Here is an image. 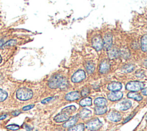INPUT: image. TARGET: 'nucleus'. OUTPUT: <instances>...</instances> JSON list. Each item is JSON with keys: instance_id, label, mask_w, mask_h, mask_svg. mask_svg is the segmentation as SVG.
<instances>
[{"instance_id": "nucleus-10", "label": "nucleus", "mask_w": 147, "mask_h": 131, "mask_svg": "<svg viewBox=\"0 0 147 131\" xmlns=\"http://www.w3.org/2000/svg\"><path fill=\"white\" fill-rule=\"evenodd\" d=\"M118 108L121 110L125 111L129 109L132 107V102L129 100H125L118 105Z\"/></svg>"}, {"instance_id": "nucleus-38", "label": "nucleus", "mask_w": 147, "mask_h": 131, "mask_svg": "<svg viewBox=\"0 0 147 131\" xmlns=\"http://www.w3.org/2000/svg\"><path fill=\"white\" fill-rule=\"evenodd\" d=\"M142 93H143V94H144V95H146V88H145V89H144L142 90Z\"/></svg>"}, {"instance_id": "nucleus-33", "label": "nucleus", "mask_w": 147, "mask_h": 131, "mask_svg": "<svg viewBox=\"0 0 147 131\" xmlns=\"http://www.w3.org/2000/svg\"><path fill=\"white\" fill-rule=\"evenodd\" d=\"M136 76L139 78H142L144 76V72L143 71L137 72H136Z\"/></svg>"}, {"instance_id": "nucleus-40", "label": "nucleus", "mask_w": 147, "mask_h": 131, "mask_svg": "<svg viewBox=\"0 0 147 131\" xmlns=\"http://www.w3.org/2000/svg\"><path fill=\"white\" fill-rule=\"evenodd\" d=\"M2 60V57L1 56V55H0V63H1Z\"/></svg>"}, {"instance_id": "nucleus-20", "label": "nucleus", "mask_w": 147, "mask_h": 131, "mask_svg": "<svg viewBox=\"0 0 147 131\" xmlns=\"http://www.w3.org/2000/svg\"><path fill=\"white\" fill-rule=\"evenodd\" d=\"M94 104L98 107H102L105 106L107 104V101L104 98H96L94 101Z\"/></svg>"}, {"instance_id": "nucleus-24", "label": "nucleus", "mask_w": 147, "mask_h": 131, "mask_svg": "<svg viewBox=\"0 0 147 131\" xmlns=\"http://www.w3.org/2000/svg\"><path fill=\"white\" fill-rule=\"evenodd\" d=\"M134 69V66L133 64H126L123 67L122 71L124 72L129 73L132 72Z\"/></svg>"}, {"instance_id": "nucleus-5", "label": "nucleus", "mask_w": 147, "mask_h": 131, "mask_svg": "<svg viewBox=\"0 0 147 131\" xmlns=\"http://www.w3.org/2000/svg\"><path fill=\"white\" fill-rule=\"evenodd\" d=\"M92 46L97 51H100L103 47V40L100 36H96L92 40Z\"/></svg>"}, {"instance_id": "nucleus-12", "label": "nucleus", "mask_w": 147, "mask_h": 131, "mask_svg": "<svg viewBox=\"0 0 147 131\" xmlns=\"http://www.w3.org/2000/svg\"><path fill=\"white\" fill-rule=\"evenodd\" d=\"M81 94H79L78 92H72L67 94L65 96V99L67 101H72L76 100L80 98Z\"/></svg>"}, {"instance_id": "nucleus-16", "label": "nucleus", "mask_w": 147, "mask_h": 131, "mask_svg": "<svg viewBox=\"0 0 147 131\" xmlns=\"http://www.w3.org/2000/svg\"><path fill=\"white\" fill-rule=\"evenodd\" d=\"M91 116V112L88 109H83L79 112V117H80L82 119H85L90 117Z\"/></svg>"}, {"instance_id": "nucleus-32", "label": "nucleus", "mask_w": 147, "mask_h": 131, "mask_svg": "<svg viewBox=\"0 0 147 131\" xmlns=\"http://www.w3.org/2000/svg\"><path fill=\"white\" fill-rule=\"evenodd\" d=\"M54 98H55V97H49V98H46V99H44L43 101H41V102L42 103V104H47V103H48L49 102H50L51 101L53 100Z\"/></svg>"}, {"instance_id": "nucleus-6", "label": "nucleus", "mask_w": 147, "mask_h": 131, "mask_svg": "<svg viewBox=\"0 0 147 131\" xmlns=\"http://www.w3.org/2000/svg\"><path fill=\"white\" fill-rule=\"evenodd\" d=\"M86 78V74L83 70H78L75 72L71 78V80L74 83H78L84 80Z\"/></svg>"}, {"instance_id": "nucleus-7", "label": "nucleus", "mask_w": 147, "mask_h": 131, "mask_svg": "<svg viewBox=\"0 0 147 131\" xmlns=\"http://www.w3.org/2000/svg\"><path fill=\"white\" fill-rule=\"evenodd\" d=\"M123 97V93L121 92H113L110 93L108 95V98L109 100L111 101H118L121 100Z\"/></svg>"}, {"instance_id": "nucleus-36", "label": "nucleus", "mask_w": 147, "mask_h": 131, "mask_svg": "<svg viewBox=\"0 0 147 131\" xmlns=\"http://www.w3.org/2000/svg\"><path fill=\"white\" fill-rule=\"evenodd\" d=\"M25 128L26 130H28V131H31V130H32V129H33V128H32V127H29V126L27 125H25Z\"/></svg>"}, {"instance_id": "nucleus-30", "label": "nucleus", "mask_w": 147, "mask_h": 131, "mask_svg": "<svg viewBox=\"0 0 147 131\" xmlns=\"http://www.w3.org/2000/svg\"><path fill=\"white\" fill-rule=\"evenodd\" d=\"M90 93V90L89 88L86 87L84 88V89L82 90L81 92V95L83 97H86L87 95H88Z\"/></svg>"}, {"instance_id": "nucleus-29", "label": "nucleus", "mask_w": 147, "mask_h": 131, "mask_svg": "<svg viewBox=\"0 0 147 131\" xmlns=\"http://www.w3.org/2000/svg\"><path fill=\"white\" fill-rule=\"evenodd\" d=\"M6 128L7 129L12 130H17L19 129L20 127L18 125L16 124H11L6 126Z\"/></svg>"}, {"instance_id": "nucleus-18", "label": "nucleus", "mask_w": 147, "mask_h": 131, "mask_svg": "<svg viewBox=\"0 0 147 131\" xmlns=\"http://www.w3.org/2000/svg\"><path fill=\"white\" fill-rule=\"evenodd\" d=\"M107 110H108V109H107V108L105 106L97 107L95 109H94V111H95V113L97 115H102L106 113Z\"/></svg>"}, {"instance_id": "nucleus-1", "label": "nucleus", "mask_w": 147, "mask_h": 131, "mask_svg": "<svg viewBox=\"0 0 147 131\" xmlns=\"http://www.w3.org/2000/svg\"><path fill=\"white\" fill-rule=\"evenodd\" d=\"M48 86L51 89L59 88L61 90H66L68 86V83L66 78L58 74L52 77L49 79Z\"/></svg>"}, {"instance_id": "nucleus-35", "label": "nucleus", "mask_w": 147, "mask_h": 131, "mask_svg": "<svg viewBox=\"0 0 147 131\" xmlns=\"http://www.w3.org/2000/svg\"><path fill=\"white\" fill-rule=\"evenodd\" d=\"M134 114H132V115H131V116H129V117H128V118H126V120H125V121H124V123H126V122H128V121H129V120H130L131 119V118H132V117H133L134 116Z\"/></svg>"}, {"instance_id": "nucleus-14", "label": "nucleus", "mask_w": 147, "mask_h": 131, "mask_svg": "<svg viewBox=\"0 0 147 131\" xmlns=\"http://www.w3.org/2000/svg\"><path fill=\"white\" fill-rule=\"evenodd\" d=\"M108 89L112 92L119 91L122 89V84L117 82H113L108 85Z\"/></svg>"}, {"instance_id": "nucleus-4", "label": "nucleus", "mask_w": 147, "mask_h": 131, "mask_svg": "<svg viewBox=\"0 0 147 131\" xmlns=\"http://www.w3.org/2000/svg\"><path fill=\"white\" fill-rule=\"evenodd\" d=\"M144 86V84L143 82L139 81H133L127 84L126 86V89L129 90V91L136 92L143 89Z\"/></svg>"}, {"instance_id": "nucleus-11", "label": "nucleus", "mask_w": 147, "mask_h": 131, "mask_svg": "<svg viewBox=\"0 0 147 131\" xmlns=\"http://www.w3.org/2000/svg\"><path fill=\"white\" fill-rule=\"evenodd\" d=\"M108 118L109 120L114 122H118L121 120L122 116L121 114L117 112H111L109 113L108 115Z\"/></svg>"}, {"instance_id": "nucleus-3", "label": "nucleus", "mask_w": 147, "mask_h": 131, "mask_svg": "<svg viewBox=\"0 0 147 131\" xmlns=\"http://www.w3.org/2000/svg\"><path fill=\"white\" fill-rule=\"evenodd\" d=\"M102 126V123L98 118H94L87 123L86 127L89 130L96 131L100 129Z\"/></svg>"}, {"instance_id": "nucleus-13", "label": "nucleus", "mask_w": 147, "mask_h": 131, "mask_svg": "<svg viewBox=\"0 0 147 131\" xmlns=\"http://www.w3.org/2000/svg\"><path fill=\"white\" fill-rule=\"evenodd\" d=\"M79 118V115H75L73 116L72 118H71L70 119H68L67 121V122H66L63 124V127L64 128H70L71 127H73V126L76 124L78 121Z\"/></svg>"}, {"instance_id": "nucleus-2", "label": "nucleus", "mask_w": 147, "mask_h": 131, "mask_svg": "<svg viewBox=\"0 0 147 131\" xmlns=\"http://www.w3.org/2000/svg\"><path fill=\"white\" fill-rule=\"evenodd\" d=\"M16 97L19 100L27 101L33 97V92L28 88L22 87L17 90Z\"/></svg>"}, {"instance_id": "nucleus-15", "label": "nucleus", "mask_w": 147, "mask_h": 131, "mask_svg": "<svg viewBox=\"0 0 147 131\" xmlns=\"http://www.w3.org/2000/svg\"><path fill=\"white\" fill-rule=\"evenodd\" d=\"M109 69H110V64H109L108 61L105 60V61L101 63L100 67H99V71L101 73L105 74V73L108 72Z\"/></svg>"}, {"instance_id": "nucleus-39", "label": "nucleus", "mask_w": 147, "mask_h": 131, "mask_svg": "<svg viewBox=\"0 0 147 131\" xmlns=\"http://www.w3.org/2000/svg\"><path fill=\"white\" fill-rule=\"evenodd\" d=\"M4 40H0V47H2V45L4 44Z\"/></svg>"}, {"instance_id": "nucleus-34", "label": "nucleus", "mask_w": 147, "mask_h": 131, "mask_svg": "<svg viewBox=\"0 0 147 131\" xmlns=\"http://www.w3.org/2000/svg\"><path fill=\"white\" fill-rule=\"evenodd\" d=\"M21 112L19 111V110H16V111H14L13 112H12V115L13 116H19Z\"/></svg>"}, {"instance_id": "nucleus-17", "label": "nucleus", "mask_w": 147, "mask_h": 131, "mask_svg": "<svg viewBox=\"0 0 147 131\" xmlns=\"http://www.w3.org/2000/svg\"><path fill=\"white\" fill-rule=\"evenodd\" d=\"M128 97L129 98H133V99L137 101H140L143 100V97L140 94L133 92L128 93Z\"/></svg>"}, {"instance_id": "nucleus-27", "label": "nucleus", "mask_w": 147, "mask_h": 131, "mask_svg": "<svg viewBox=\"0 0 147 131\" xmlns=\"http://www.w3.org/2000/svg\"><path fill=\"white\" fill-rule=\"evenodd\" d=\"M86 69L87 71L89 73V74H91L93 73L95 70V67H94V65L92 63H88L86 66Z\"/></svg>"}, {"instance_id": "nucleus-19", "label": "nucleus", "mask_w": 147, "mask_h": 131, "mask_svg": "<svg viewBox=\"0 0 147 131\" xmlns=\"http://www.w3.org/2000/svg\"><path fill=\"white\" fill-rule=\"evenodd\" d=\"M119 55V52L116 49L109 50L108 52V56L110 59H114L117 58Z\"/></svg>"}, {"instance_id": "nucleus-28", "label": "nucleus", "mask_w": 147, "mask_h": 131, "mask_svg": "<svg viewBox=\"0 0 147 131\" xmlns=\"http://www.w3.org/2000/svg\"><path fill=\"white\" fill-rule=\"evenodd\" d=\"M16 40H9V41L5 43L2 46V47L3 48H7V47H11V46H13L14 45H15L16 44Z\"/></svg>"}, {"instance_id": "nucleus-31", "label": "nucleus", "mask_w": 147, "mask_h": 131, "mask_svg": "<svg viewBox=\"0 0 147 131\" xmlns=\"http://www.w3.org/2000/svg\"><path fill=\"white\" fill-rule=\"evenodd\" d=\"M34 107V105H29L28 106H25V107L22 108V110H23V111H28V110H29L32 109Z\"/></svg>"}, {"instance_id": "nucleus-8", "label": "nucleus", "mask_w": 147, "mask_h": 131, "mask_svg": "<svg viewBox=\"0 0 147 131\" xmlns=\"http://www.w3.org/2000/svg\"><path fill=\"white\" fill-rule=\"evenodd\" d=\"M70 115L65 112H61L58 115H56L54 118V120L56 122H62L67 121L69 119Z\"/></svg>"}, {"instance_id": "nucleus-26", "label": "nucleus", "mask_w": 147, "mask_h": 131, "mask_svg": "<svg viewBox=\"0 0 147 131\" xmlns=\"http://www.w3.org/2000/svg\"><path fill=\"white\" fill-rule=\"evenodd\" d=\"M7 96H8V94L5 90L0 89V102L4 101L7 98Z\"/></svg>"}, {"instance_id": "nucleus-37", "label": "nucleus", "mask_w": 147, "mask_h": 131, "mask_svg": "<svg viewBox=\"0 0 147 131\" xmlns=\"http://www.w3.org/2000/svg\"><path fill=\"white\" fill-rule=\"evenodd\" d=\"M7 117V114H4L2 116H0V120H3Z\"/></svg>"}, {"instance_id": "nucleus-21", "label": "nucleus", "mask_w": 147, "mask_h": 131, "mask_svg": "<svg viewBox=\"0 0 147 131\" xmlns=\"http://www.w3.org/2000/svg\"><path fill=\"white\" fill-rule=\"evenodd\" d=\"M92 103V100L90 97H87L84 98V99L82 100L80 102H79V104L82 107H87V106H90Z\"/></svg>"}, {"instance_id": "nucleus-22", "label": "nucleus", "mask_w": 147, "mask_h": 131, "mask_svg": "<svg viewBox=\"0 0 147 131\" xmlns=\"http://www.w3.org/2000/svg\"><path fill=\"white\" fill-rule=\"evenodd\" d=\"M84 125L83 124H79L69 128L68 131H84Z\"/></svg>"}, {"instance_id": "nucleus-25", "label": "nucleus", "mask_w": 147, "mask_h": 131, "mask_svg": "<svg viewBox=\"0 0 147 131\" xmlns=\"http://www.w3.org/2000/svg\"><path fill=\"white\" fill-rule=\"evenodd\" d=\"M141 50L143 52L146 51V35H145L144 36H143L141 39Z\"/></svg>"}, {"instance_id": "nucleus-9", "label": "nucleus", "mask_w": 147, "mask_h": 131, "mask_svg": "<svg viewBox=\"0 0 147 131\" xmlns=\"http://www.w3.org/2000/svg\"><path fill=\"white\" fill-rule=\"evenodd\" d=\"M103 47L105 49L109 50L112 46V36L110 34H107L104 37L103 40Z\"/></svg>"}, {"instance_id": "nucleus-23", "label": "nucleus", "mask_w": 147, "mask_h": 131, "mask_svg": "<svg viewBox=\"0 0 147 131\" xmlns=\"http://www.w3.org/2000/svg\"><path fill=\"white\" fill-rule=\"evenodd\" d=\"M75 110H76V107H75V106L71 105V106H70V107L64 108L63 109H62V112H65L67 113V114H68L69 115H70L71 113L74 112Z\"/></svg>"}, {"instance_id": "nucleus-41", "label": "nucleus", "mask_w": 147, "mask_h": 131, "mask_svg": "<svg viewBox=\"0 0 147 131\" xmlns=\"http://www.w3.org/2000/svg\"><path fill=\"white\" fill-rule=\"evenodd\" d=\"M56 131H63V130H56Z\"/></svg>"}]
</instances>
